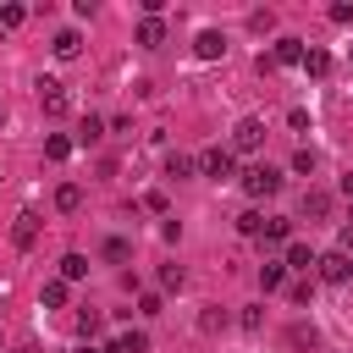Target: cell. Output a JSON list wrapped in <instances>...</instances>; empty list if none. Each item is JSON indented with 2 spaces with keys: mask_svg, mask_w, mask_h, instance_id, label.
Listing matches in <instances>:
<instances>
[{
  "mask_svg": "<svg viewBox=\"0 0 353 353\" xmlns=\"http://www.w3.org/2000/svg\"><path fill=\"white\" fill-rule=\"evenodd\" d=\"M243 193H248V199L281 193V171H276V165H248V171H243Z\"/></svg>",
  "mask_w": 353,
  "mask_h": 353,
  "instance_id": "1",
  "label": "cell"
},
{
  "mask_svg": "<svg viewBox=\"0 0 353 353\" xmlns=\"http://www.w3.org/2000/svg\"><path fill=\"white\" fill-rule=\"evenodd\" d=\"M259 143H265V121H259V116H243V121L232 127V143H226V149H232V154H254Z\"/></svg>",
  "mask_w": 353,
  "mask_h": 353,
  "instance_id": "2",
  "label": "cell"
},
{
  "mask_svg": "<svg viewBox=\"0 0 353 353\" xmlns=\"http://www.w3.org/2000/svg\"><path fill=\"white\" fill-rule=\"evenodd\" d=\"M314 276H320V281H331V287H342V281L353 276V259H347L342 248H331V254H320V259H314Z\"/></svg>",
  "mask_w": 353,
  "mask_h": 353,
  "instance_id": "3",
  "label": "cell"
},
{
  "mask_svg": "<svg viewBox=\"0 0 353 353\" xmlns=\"http://www.w3.org/2000/svg\"><path fill=\"white\" fill-rule=\"evenodd\" d=\"M39 105H44V116H66V83H55V77H39Z\"/></svg>",
  "mask_w": 353,
  "mask_h": 353,
  "instance_id": "4",
  "label": "cell"
},
{
  "mask_svg": "<svg viewBox=\"0 0 353 353\" xmlns=\"http://www.w3.org/2000/svg\"><path fill=\"white\" fill-rule=\"evenodd\" d=\"M232 160H237V154H232L226 143H215V149H204V154H199V171L221 182V176H232Z\"/></svg>",
  "mask_w": 353,
  "mask_h": 353,
  "instance_id": "5",
  "label": "cell"
},
{
  "mask_svg": "<svg viewBox=\"0 0 353 353\" xmlns=\"http://www.w3.org/2000/svg\"><path fill=\"white\" fill-rule=\"evenodd\" d=\"M298 215H303V221H325V215H331V193H325V188H303Z\"/></svg>",
  "mask_w": 353,
  "mask_h": 353,
  "instance_id": "6",
  "label": "cell"
},
{
  "mask_svg": "<svg viewBox=\"0 0 353 353\" xmlns=\"http://www.w3.org/2000/svg\"><path fill=\"white\" fill-rule=\"evenodd\" d=\"M193 55H199V61H221V55H226V33H215V28H204V33L193 39Z\"/></svg>",
  "mask_w": 353,
  "mask_h": 353,
  "instance_id": "7",
  "label": "cell"
},
{
  "mask_svg": "<svg viewBox=\"0 0 353 353\" xmlns=\"http://www.w3.org/2000/svg\"><path fill=\"white\" fill-rule=\"evenodd\" d=\"M33 237H39V210H17V226H11V243H17V248H33Z\"/></svg>",
  "mask_w": 353,
  "mask_h": 353,
  "instance_id": "8",
  "label": "cell"
},
{
  "mask_svg": "<svg viewBox=\"0 0 353 353\" xmlns=\"http://www.w3.org/2000/svg\"><path fill=\"white\" fill-rule=\"evenodd\" d=\"M270 61H276V66H303V39H276Z\"/></svg>",
  "mask_w": 353,
  "mask_h": 353,
  "instance_id": "9",
  "label": "cell"
},
{
  "mask_svg": "<svg viewBox=\"0 0 353 353\" xmlns=\"http://www.w3.org/2000/svg\"><path fill=\"white\" fill-rule=\"evenodd\" d=\"M138 44H143V50H160V44H165V22H160V17H143V22H138Z\"/></svg>",
  "mask_w": 353,
  "mask_h": 353,
  "instance_id": "10",
  "label": "cell"
},
{
  "mask_svg": "<svg viewBox=\"0 0 353 353\" xmlns=\"http://www.w3.org/2000/svg\"><path fill=\"white\" fill-rule=\"evenodd\" d=\"M287 347H298V353H314V347H320V336H314V325H303V320H298V325L287 331Z\"/></svg>",
  "mask_w": 353,
  "mask_h": 353,
  "instance_id": "11",
  "label": "cell"
},
{
  "mask_svg": "<svg viewBox=\"0 0 353 353\" xmlns=\"http://www.w3.org/2000/svg\"><path fill=\"white\" fill-rule=\"evenodd\" d=\"M50 50H55V55H61V61H72V55H77V50H83V39H77V33H72V28H61V33H55V39H50Z\"/></svg>",
  "mask_w": 353,
  "mask_h": 353,
  "instance_id": "12",
  "label": "cell"
},
{
  "mask_svg": "<svg viewBox=\"0 0 353 353\" xmlns=\"http://www.w3.org/2000/svg\"><path fill=\"white\" fill-rule=\"evenodd\" d=\"M55 210H66V215L83 210V188H77V182H61V188H55Z\"/></svg>",
  "mask_w": 353,
  "mask_h": 353,
  "instance_id": "13",
  "label": "cell"
},
{
  "mask_svg": "<svg viewBox=\"0 0 353 353\" xmlns=\"http://www.w3.org/2000/svg\"><path fill=\"white\" fill-rule=\"evenodd\" d=\"M105 353H149V336H143V331H127V336H116Z\"/></svg>",
  "mask_w": 353,
  "mask_h": 353,
  "instance_id": "14",
  "label": "cell"
},
{
  "mask_svg": "<svg viewBox=\"0 0 353 353\" xmlns=\"http://www.w3.org/2000/svg\"><path fill=\"white\" fill-rule=\"evenodd\" d=\"M72 143H77V138H66V132H50V138H44V160H66V154H72Z\"/></svg>",
  "mask_w": 353,
  "mask_h": 353,
  "instance_id": "15",
  "label": "cell"
},
{
  "mask_svg": "<svg viewBox=\"0 0 353 353\" xmlns=\"http://www.w3.org/2000/svg\"><path fill=\"white\" fill-rule=\"evenodd\" d=\"M99 254H105L110 265H127V259H132V243H127V237H105V248H99Z\"/></svg>",
  "mask_w": 353,
  "mask_h": 353,
  "instance_id": "16",
  "label": "cell"
},
{
  "mask_svg": "<svg viewBox=\"0 0 353 353\" xmlns=\"http://www.w3.org/2000/svg\"><path fill=\"white\" fill-rule=\"evenodd\" d=\"M314 259L320 254H309V243H287V265L292 270H314Z\"/></svg>",
  "mask_w": 353,
  "mask_h": 353,
  "instance_id": "17",
  "label": "cell"
},
{
  "mask_svg": "<svg viewBox=\"0 0 353 353\" xmlns=\"http://www.w3.org/2000/svg\"><path fill=\"white\" fill-rule=\"evenodd\" d=\"M88 276V259L83 254H61V281H83Z\"/></svg>",
  "mask_w": 353,
  "mask_h": 353,
  "instance_id": "18",
  "label": "cell"
},
{
  "mask_svg": "<svg viewBox=\"0 0 353 353\" xmlns=\"http://www.w3.org/2000/svg\"><path fill=\"white\" fill-rule=\"evenodd\" d=\"M66 298H72V281H61V276L44 281V303H50V309H66Z\"/></svg>",
  "mask_w": 353,
  "mask_h": 353,
  "instance_id": "19",
  "label": "cell"
},
{
  "mask_svg": "<svg viewBox=\"0 0 353 353\" xmlns=\"http://www.w3.org/2000/svg\"><path fill=\"white\" fill-rule=\"evenodd\" d=\"M303 72H309V77H325V72H331V55H325V50H303Z\"/></svg>",
  "mask_w": 353,
  "mask_h": 353,
  "instance_id": "20",
  "label": "cell"
},
{
  "mask_svg": "<svg viewBox=\"0 0 353 353\" xmlns=\"http://www.w3.org/2000/svg\"><path fill=\"white\" fill-rule=\"evenodd\" d=\"M99 138H105V121H99V116H83V127H77V143L88 149V143H99Z\"/></svg>",
  "mask_w": 353,
  "mask_h": 353,
  "instance_id": "21",
  "label": "cell"
},
{
  "mask_svg": "<svg viewBox=\"0 0 353 353\" xmlns=\"http://www.w3.org/2000/svg\"><path fill=\"white\" fill-rule=\"evenodd\" d=\"M237 232H243V237H265V215H259V210H243V215H237Z\"/></svg>",
  "mask_w": 353,
  "mask_h": 353,
  "instance_id": "22",
  "label": "cell"
},
{
  "mask_svg": "<svg viewBox=\"0 0 353 353\" xmlns=\"http://www.w3.org/2000/svg\"><path fill=\"white\" fill-rule=\"evenodd\" d=\"M281 281H287V265H270V259H265V265H259V287H265V292H276Z\"/></svg>",
  "mask_w": 353,
  "mask_h": 353,
  "instance_id": "23",
  "label": "cell"
},
{
  "mask_svg": "<svg viewBox=\"0 0 353 353\" xmlns=\"http://www.w3.org/2000/svg\"><path fill=\"white\" fill-rule=\"evenodd\" d=\"M165 176H171V182L193 176V160H188V154H165Z\"/></svg>",
  "mask_w": 353,
  "mask_h": 353,
  "instance_id": "24",
  "label": "cell"
},
{
  "mask_svg": "<svg viewBox=\"0 0 353 353\" xmlns=\"http://www.w3.org/2000/svg\"><path fill=\"white\" fill-rule=\"evenodd\" d=\"M182 281H188L182 265H160V287H165V292H182Z\"/></svg>",
  "mask_w": 353,
  "mask_h": 353,
  "instance_id": "25",
  "label": "cell"
},
{
  "mask_svg": "<svg viewBox=\"0 0 353 353\" xmlns=\"http://www.w3.org/2000/svg\"><path fill=\"white\" fill-rule=\"evenodd\" d=\"M287 232H292V221H281V215L265 221V243H287Z\"/></svg>",
  "mask_w": 353,
  "mask_h": 353,
  "instance_id": "26",
  "label": "cell"
},
{
  "mask_svg": "<svg viewBox=\"0 0 353 353\" xmlns=\"http://www.w3.org/2000/svg\"><path fill=\"white\" fill-rule=\"evenodd\" d=\"M22 22H28V6H6L0 11V28H22Z\"/></svg>",
  "mask_w": 353,
  "mask_h": 353,
  "instance_id": "27",
  "label": "cell"
},
{
  "mask_svg": "<svg viewBox=\"0 0 353 353\" xmlns=\"http://www.w3.org/2000/svg\"><path fill=\"white\" fill-rule=\"evenodd\" d=\"M248 28H254V33H270V28H276V11H254Z\"/></svg>",
  "mask_w": 353,
  "mask_h": 353,
  "instance_id": "28",
  "label": "cell"
},
{
  "mask_svg": "<svg viewBox=\"0 0 353 353\" xmlns=\"http://www.w3.org/2000/svg\"><path fill=\"white\" fill-rule=\"evenodd\" d=\"M94 331H99V314L83 309V314H77V336H94Z\"/></svg>",
  "mask_w": 353,
  "mask_h": 353,
  "instance_id": "29",
  "label": "cell"
},
{
  "mask_svg": "<svg viewBox=\"0 0 353 353\" xmlns=\"http://www.w3.org/2000/svg\"><path fill=\"white\" fill-rule=\"evenodd\" d=\"M160 309H165L160 292H143V298H138V314H160Z\"/></svg>",
  "mask_w": 353,
  "mask_h": 353,
  "instance_id": "30",
  "label": "cell"
},
{
  "mask_svg": "<svg viewBox=\"0 0 353 353\" xmlns=\"http://www.w3.org/2000/svg\"><path fill=\"white\" fill-rule=\"evenodd\" d=\"M292 171H314V149H298L292 154Z\"/></svg>",
  "mask_w": 353,
  "mask_h": 353,
  "instance_id": "31",
  "label": "cell"
},
{
  "mask_svg": "<svg viewBox=\"0 0 353 353\" xmlns=\"http://www.w3.org/2000/svg\"><path fill=\"white\" fill-rule=\"evenodd\" d=\"M215 325H226V314H215V309H204V314H199V331H215Z\"/></svg>",
  "mask_w": 353,
  "mask_h": 353,
  "instance_id": "32",
  "label": "cell"
},
{
  "mask_svg": "<svg viewBox=\"0 0 353 353\" xmlns=\"http://www.w3.org/2000/svg\"><path fill=\"white\" fill-rule=\"evenodd\" d=\"M331 22H342V28H347V22H353V6H347V0H342V6H331Z\"/></svg>",
  "mask_w": 353,
  "mask_h": 353,
  "instance_id": "33",
  "label": "cell"
},
{
  "mask_svg": "<svg viewBox=\"0 0 353 353\" xmlns=\"http://www.w3.org/2000/svg\"><path fill=\"white\" fill-rule=\"evenodd\" d=\"M342 193H347V199H353V171H347V176H342Z\"/></svg>",
  "mask_w": 353,
  "mask_h": 353,
  "instance_id": "34",
  "label": "cell"
},
{
  "mask_svg": "<svg viewBox=\"0 0 353 353\" xmlns=\"http://www.w3.org/2000/svg\"><path fill=\"white\" fill-rule=\"evenodd\" d=\"M11 353H39V347H33V342H22V347H11Z\"/></svg>",
  "mask_w": 353,
  "mask_h": 353,
  "instance_id": "35",
  "label": "cell"
},
{
  "mask_svg": "<svg viewBox=\"0 0 353 353\" xmlns=\"http://www.w3.org/2000/svg\"><path fill=\"white\" fill-rule=\"evenodd\" d=\"M77 353H105V347H94V342H88V347H77Z\"/></svg>",
  "mask_w": 353,
  "mask_h": 353,
  "instance_id": "36",
  "label": "cell"
},
{
  "mask_svg": "<svg viewBox=\"0 0 353 353\" xmlns=\"http://www.w3.org/2000/svg\"><path fill=\"white\" fill-rule=\"evenodd\" d=\"M347 226H353V210H347Z\"/></svg>",
  "mask_w": 353,
  "mask_h": 353,
  "instance_id": "37",
  "label": "cell"
},
{
  "mask_svg": "<svg viewBox=\"0 0 353 353\" xmlns=\"http://www.w3.org/2000/svg\"><path fill=\"white\" fill-rule=\"evenodd\" d=\"M0 121H6V105H0Z\"/></svg>",
  "mask_w": 353,
  "mask_h": 353,
  "instance_id": "38",
  "label": "cell"
}]
</instances>
